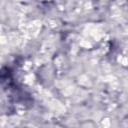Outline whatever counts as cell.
I'll return each instance as SVG.
<instances>
[{
    "instance_id": "cell-1",
    "label": "cell",
    "mask_w": 128,
    "mask_h": 128,
    "mask_svg": "<svg viewBox=\"0 0 128 128\" xmlns=\"http://www.w3.org/2000/svg\"><path fill=\"white\" fill-rule=\"evenodd\" d=\"M0 85L9 93L10 98L14 102H31L32 99L30 95L15 80L14 71L11 67L3 66L0 68Z\"/></svg>"
}]
</instances>
